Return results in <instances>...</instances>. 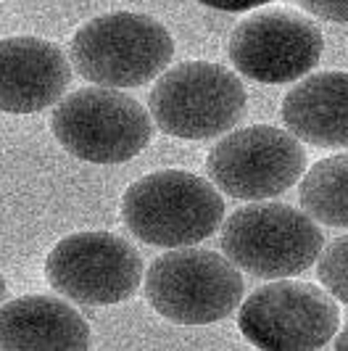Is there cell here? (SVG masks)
Listing matches in <instances>:
<instances>
[{
  "mask_svg": "<svg viewBox=\"0 0 348 351\" xmlns=\"http://www.w3.org/2000/svg\"><path fill=\"white\" fill-rule=\"evenodd\" d=\"M222 217L225 201L214 182L182 169L140 177L122 198L124 225L148 246H195L216 232Z\"/></svg>",
  "mask_w": 348,
  "mask_h": 351,
  "instance_id": "obj_1",
  "label": "cell"
},
{
  "mask_svg": "<svg viewBox=\"0 0 348 351\" xmlns=\"http://www.w3.org/2000/svg\"><path fill=\"white\" fill-rule=\"evenodd\" d=\"M69 53L74 69L92 85L140 88L169 66L174 37L148 14L114 11L82 24Z\"/></svg>",
  "mask_w": 348,
  "mask_h": 351,
  "instance_id": "obj_2",
  "label": "cell"
},
{
  "mask_svg": "<svg viewBox=\"0 0 348 351\" xmlns=\"http://www.w3.org/2000/svg\"><path fill=\"white\" fill-rule=\"evenodd\" d=\"M55 141L90 164H124L148 148L153 119L116 88H82L64 95L51 117Z\"/></svg>",
  "mask_w": 348,
  "mask_h": 351,
  "instance_id": "obj_3",
  "label": "cell"
},
{
  "mask_svg": "<svg viewBox=\"0 0 348 351\" xmlns=\"http://www.w3.org/2000/svg\"><path fill=\"white\" fill-rule=\"evenodd\" d=\"M243 82L211 61H185L164 71L148 95L151 119L182 141H211L229 132L245 114Z\"/></svg>",
  "mask_w": 348,
  "mask_h": 351,
  "instance_id": "obj_4",
  "label": "cell"
},
{
  "mask_svg": "<svg viewBox=\"0 0 348 351\" xmlns=\"http://www.w3.org/2000/svg\"><path fill=\"white\" fill-rule=\"evenodd\" d=\"M243 278L222 254L206 248L166 251L148 267L145 299L177 325H211L229 317L243 301Z\"/></svg>",
  "mask_w": 348,
  "mask_h": 351,
  "instance_id": "obj_5",
  "label": "cell"
},
{
  "mask_svg": "<svg viewBox=\"0 0 348 351\" xmlns=\"http://www.w3.org/2000/svg\"><path fill=\"white\" fill-rule=\"evenodd\" d=\"M325 238L306 211L288 204L238 209L222 228V251L238 269L261 280L296 278L322 254Z\"/></svg>",
  "mask_w": 348,
  "mask_h": 351,
  "instance_id": "obj_6",
  "label": "cell"
},
{
  "mask_svg": "<svg viewBox=\"0 0 348 351\" xmlns=\"http://www.w3.org/2000/svg\"><path fill=\"white\" fill-rule=\"evenodd\" d=\"M306 169V151L296 135L253 124L225 135L206 156L216 191L240 201H264L290 191Z\"/></svg>",
  "mask_w": 348,
  "mask_h": 351,
  "instance_id": "obj_7",
  "label": "cell"
},
{
  "mask_svg": "<svg viewBox=\"0 0 348 351\" xmlns=\"http://www.w3.org/2000/svg\"><path fill=\"white\" fill-rule=\"evenodd\" d=\"M338 322L340 312L330 293L288 278L256 288L238 312L240 333L269 351L322 349L335 338Z\"/></svg>",
  "mask_w": 348,
  "mask_h": 351,
  "instance_id": "obj_8",
  "label": "cell"
},
{
  "mask_svg": "<svg viewBox=\"0 0 348 351\" xmlns=\"http://www.w3.org/2000/svg\"><path fill=\"white\" fill-rule=\"evenodd\" d=\"M142 259L114 232H74L58 241L45 262L53 291L87 306L127 301L142 282Z\"/></svg>",
  "mask_w": 348,
  "mask_h": 351,
  "instance_id": "obj_9",
  "label": "cell"
},
{
  "mask_svg": "<svg viewBox=\"0 0 348 351\" xmlns=\"http://www.w3.org/2000/svg\"><path fill=\"white\" fill-rule=\"evenodd\" d=\"M232 66L264 85H285L319 64L325 40L312 19L290 8H264L243 19L229 37Z\"/></svg>",
  "mask_w": 348,
  "mask_h": 351,
  "instance_id": "obj_10",
  "label": "cell"
},
{
  "mask_svg": "<svg viewBox=\"0 0 348 351\" xmlns=\"http://www.w3.org/2000/svg\"><path fill=\"white\" fill-rule=\"evenodd\" d=\"M71 85V64L55 43L35 35L0 40V111L37 114Z\"/></svg>",
  "mask_w": 348,
  "mask_h": 351,
  "instance_id": "obj_11",
  "label": "cell"
},
{
  "mask_svg": "<svg viewBox=\"0 0 348 351\" xmlns=\"http://www.w3.org/2000/svg\"><path fill=\"white\" fill-rule=\"evenodd\" d=\"M90 346V325L58 296H21L0 306L3 351H79Z\"/></svg>",
  "mask_w": 348,
  "mask_h": 351,
  "instance_id": "obj_12",
  "label": "cell"
},
{
  "mask_svg": "<svg viewBox=\"0 0 348 351\" xmlns=\"http://www.w3.org/2000/svg\"><path fill=\"white\" fill-rule=\"evenodd\" d=\"M282 122L316 148H348V71H319L282 98Z\"/></svg>",
  "mask_w": 348,
  "mask_h": 351,
  "instance_id": "obj_13",
  "label": "cell"
},
{
  "mask_svg": "<svg viewBox=\"0 0 348 351\" xmlns=\"http://www.w3.org/2000/svg\"><path fill=\"white\" fill-rule=\"evenodd\" d=\"M298 198L312 219L348 228V154L316 161L301 180Z\"/></svg>",
  "mask_w": 348,
  "mask_h": 351,
  "instance_id": "obj_14",
  "label": "cell"
},
{
  "mask_svg": "<svg viewBox=\"0 0 348 351\" xmlns=\"http://www.w3.org/2000/svg\"><path fill=\"white\" fill-rule=\"evenodd\" d=\"M316 275L335 299L348 304V235H340L327 248H322Z\"/></svg>",
  "mask_w": 348,
  "mask_h": 351,
  "instance_id": "obj_15",
  "label": "cell"
},
{
  "mask_svg": "<svg viewBox=\"0 0 348 351\" xmlns=\"http://www.w3.org/2000/svg\"><path fill=\"white\" fill-rule=\"evenodd\" d=\"M298 5L303 11H309L312 16L348 24V0H298Z\"/></svg>",
  "mask_w": 348,
  "mask_h": 351,
  "instance_id": "obj_16",
  "label": "cell"
},
{
  "mask_svg": "<svg viewBox=\"0 0 348 351\" xmlns=\"http://www.w3.org/2000/svg\"><path fill=\"white\" fill-rule=\"evenodd\" d=\"M201 5L206 8H214V11H227V14H243V11H251V8H259V5H266L272 0H198Z\"/></svg>",
  "mask_w": 348,
  "mask_h": 351,
  "instance_id": "obj_17",
  "label": "cell"
},
{
  "mask_svg": "<svg viewBox=\"0 0 348 351\" xmlns=\"http://www.w3.org/2000/svg\"><path fill=\"white\" fill-rule=\"evenodd\" d=\"M335 349L348 351V322H346V328L338 333V338H335Z\"/></svg>",
  "mask_w": 348,
  "mask_h": 351,
  "instance_id": "obj_18",
  "label": "cell"
},
{
  "mask_svg": "<svg viewBox=\"0 0 348 351\" xmlns=\"http://www.w3.org/2000/svg\"><path fill=\"white\" fill-rule=\"evenodd\" d=\"M5 293H8V288H5V280H3V275H0V304L5 299Z\"/></svg>",
  "mask_w": 348,
  "mask_h": 351,
  "instance_id": "obj_19",
  "label": "cell"
}]
</instances>
